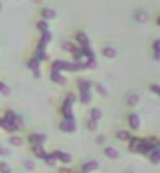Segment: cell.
Returning <instances> with one entry per match:
<instances>
[{
  "instance_id": "obj_23",
  "label": "cell",
  "mask_w": 160,
  "mask_h": 173,
  "mask_svg": "<svg viewBox=\"0 0 160 173\" xmlns=\"http://www.w3.org/2000/svg\"><path fill=\"white\" fill-rule=\"evenodd\" d=\"M136 18H137V20H138V21L144 22V21L147 19V15H146V13H145L144 11H139V12H137Z\"/></svg>"
},
{
  "instance_id": "obj_35",
  "label": "cell",
  "mask_w": 160,
  "mask_h": 173,
  "mask_svg": "<svg viewBox=\"0 0 160 173\" xmlns=\"http://www.w3.org/2000/svg\"><path fill=\"white\" fill-rule=\"evenodd\" d=\"M46 163L48 165H53L55 163V156L54 154H51V156H47L46 157Z\"/></svg>"
},
{
  "instance_id": "obj_44",
  "label": "cell",
  "mask_w": 160,
  "mask_h": 173,
  "mask_svg": "<svg viewBox=\"0 0 160 173\" xmlns=\"http://www.w3.org/2000/svg\"><path fill=\"white\" fill-rule=\"evenodd\" d=\"M158 24H159V25H160V18H159V19H158Z\"/></svg>"
},
{
  "instance_id": "obj_12",
  "label": "cell",
  "mask_w": 160,
  "mask_h": 173,
  "mask_svg": "<svg viewBox=\"0 0 160 173\" xmlns=\"http://www.w3.org/2000/svg\"><path fill=\"white\" fill-rule=\"evenodd\" d=\"M33 152H34V153H36V156H37V157H39V158L47 157V156H46V153H45V151H44V149L41 147V145H34V146H33Z\"/></svg>"
},
{
  "instance_id": "obj_14",
  "label": "cell",
  "mask_w": 160,
  "mask_h": 173,
  "mask_svg": "<svg viewBox=\"0 0 160 173\" xmlns=\"http://www.w3.org/2000/svg\"><path fill=\"white\" fill-rule=\"evenodd\" d=\"M105 153H106L107 157H110V158H112V159L118 158V151H117L115 149H113V147H107V149L105 150Z\"/></svg>"
},
{
  "instance_id": "obj_31",
  "label": "cell",
  "mask_w": 160,
  "mask_h": 173,
  "mask_svg": "<svg viewBox=\"0 0 160 173\" xmlns=\"http://www.w3.org/2000/svg\"><path fill=\"white\" fill-rule=\"evenodd\" d=\"M0 91H1V93H3L4 96H7V94H10V89L7 87V86H6L4 82H1V84H0Z\"/></svg>"
},
{
  "instance_id": "obj_26",
  "label": "cell",
  "mask_w": 160,
  "mask_h": 173,
  "mask_svg": "<svg viewBox=\"0 0 160 173\" xmlns=\"http://www.w3.org/2000/svg\"><path fill=\"white\" fill-rule=\"evenodd\" d=\"M11 144H13L14 146H20V145H22V139L19 137H13L11 139Z\"/></svg>"
},
{
  "instance_id": "obj_17",
  "label": "cell",
  "mask_w": 160,
  "mask_h": 173,
  "mask_svg": "<svg viewBox=\"0 0 160 173\" xmlns=\"http://www.w3.org/2000/svg\"><path fill=\"white\" fill-rule=\"evenodd\" d=\"M139 101V97L137 94H131L129 98H127V104H129L130 106H134L137 105Z\"/></svg>"
},
{
  "instance_id": "obj_24",
  "label": "cell",
  "mask_w": 160,
  "mask_h": 173,
  "mask_svg": "<svg viewBox=\"0 0 160 173\" xmlns=\"http://www.w3.org/2000/svg\"><path fill=\"white\" fill-rule=\"evenodd\" d=\"M117 137L121 140H127V139H130V133L126 132V131H120V132H118Z\"/></svg>"
},
{
  "instance_id": "obj_2",
  "label": "cell",
  "mask_w": 160,
  "mask_h": 173,
  "mask_svg": "<svg viewBox=\"0 0 160 173\" xmlns=\"http://www.w3.org/2000/svg\"><path fill=\"white\" fill-rule=\"evenodd\" d=\"M50 39H51V34H50V32H48V31L43 32V36H41V39H40L38 50H39V51H44V48H45V46L47 45V43L50 41Z\"/></svg>"
},
{
  "instance_id": "obj_34",
  "label": "cell",
  "mask_w": 160,
  "mask_h": 173,
  "mask_svg": "<svg viewBox=\"0 0 160 173\" xmlns=\"http://www.w3.org/2000/svg\"><path fill=\"white\" fill-rule=\"evenodd\" d=\"M97 91H98V92H99L101 96H105V97L107 96V92H106V90L103 87V86H101L100 84H97Z\"/></svg>"
},
{
  "instance_id": "obj_40",
  "label": "cell",
  "mask_w": 160,
  "mask_h": 173,
  "mask_svg": "<svg viewBox=\"0 0 160 173\" xmlns=\"http://www.w3.org/2000/svg\"><path fill=\"white\" fill-rule=\"evenodd\" d=\"M21 124H22L21 119H20V118H15V120H14V125H15V127H17V128H18V127H21Z\"/></svg>"
},
{
  "instance_id": "obj_6",
  "label": "cell",
  "mask_w": 160,
  "mask_h": 173,
  "mask_svg": "<svg viewBox=\"0 0 160 173\" xmlns=\"http://www.w3.org/2000/svg\"><path fill=\"white\" fill-rule=\"evenodd\" d=\"M44 140H45V135H43V134H32L29 137V141L36 144V145H40Z\"/></svg>"
},
{
  "instance_id": "obj_4",
  "label": "cell",
  "mask_w": 160,
  "mask_h": 173,
  "mask_svg": "<svg viewBox=\"0 0 160 173\" xmlns=\"http://www.w3.org/2000/svg\"><path fill=\"white\" fill-rule=\"evenodd\" d=\"M141 145H143V141H141L140 139L133 138L132 141H131V145H130V150H131L132 152H138V151H140Z\"/></svg>"
},
{
  "instance_id": "obj_15",
  "label": "cell",
  "mask_w": 160,
  "mask_h": 173,
  "mask_svg": "<svg viewBox=\"0 0 160 173\" xmlns=\"http://www.w3.org/2000/svg\"><path fill=\"white\" fill-rule=\"evenodd\" d=\"M41 14H43V17L46 18V19H52V18L55 17V12H54L53 10H51V8H45V10L41 12Z\"/></svg>"
},
{
  "instance_id": "obj_21",
  "label": "cell",
  "mask_w": 160,
  "mask_h": 173,
  "mask_svg": "<svg viewBox=\"0 0 160 173\" xmlns=\"http://www.w3.org/2000/svg\"><path fill=\"white\" fill-rule=\"evenodd\" d=\"M91 115H92V119L97 121L98 119H100V117H101V113H100V111H99V110H97V108H93V110L91 111Z\"/></svg>"
},
{
  "instance_id": "obj_11",
  "label": "cell",
  "mask_w": 160,
  "mask_h": 173,
  "mask_svg": "<svg viewBox=\"0 0 160 173\" xmlns=\"http://www.w3.org/2000/svg\"><path fill=\"white\" fill-rule=\"evenodd\" d=\"M66 66H67V63L65 61H55L52 68H53V72H59L60 70H66Z\"/></svg>"
},
{
  "instance_id": "obj_33",
  "label": "cell",
  "mask_w": 160,
  "mask_h": 173,
  "mask_svg": "<svg viewBox=\"0 0 160 173\" xmlns=\"http://www.w3.org/2000/svg\"><path fill=\"white\" fill-rule=\"evenodd\" d=\"M87 127H88V130H91V131H94L95 128H97V123H95V120L91 119V120L87 123Z\"/></svg>"
},
{
  "instance_id": "obj_37",
  "label": "cell",
  "mask_w": 160,
  "mask_h": 173,
  "mask_svg": "<svg viewBox=\"0 0 160 173\" xmlns=\"http://www.w3.org/2000/svg\"><path fill=\"white\" fill-rule=\"evenodd\" d=\"M25 167L32 171V170L34 168V164H33V161H32V160H27V161L25 163Z\"/></svg>"
},
{
  "instance_id": "obj_9",
  "label": "cell",
  "mask_w": 160,
  "mask_h": 173,
  "mask_svg": "<svg viewBox=\"0 0 160 173\" xmlns=\"http://www.w3.org/2000/svg\"><path fill=\"white\" fill-rule=\"evenodd\" d=\"M77 40L82 45V47H88L89 41H88V38H87V36H86L85 33H78Z\"/></svg>"
},
{
  "instance_id": "obj_1",
  "label": "cell",
  "mask_w": 160,
  "mask_h": 173,
  "mask_svg": "<svg viewBox=\"0 0 160 173\" xmlns=\"http://www.w3.org/2000/svg\"><path fill=\"white\" fill-rule=\"evenodd\" d=\"M74 96L73 94H68L66 100H65V104H64V107H62V112L65 114V117L67 118V120H72L73 119V113H72V103L74 101Z\"/></svg>"
},
{
  "instance_id": "obj_38",
  "label": "cell",
  "mask_w": 160,
  "mask_h": 173,
  "mask_svg": "<svg viewBox=\"0 0 160 173\" xmlns=\"http://www.w3.org/2000/svg\"><path fill=\"white\" fill-rule=\"evenodd\" d=\"M86 67L94 68V67H95V60H94V59H89V60L86 63Z\"/></svg>"
},
{
  "instance_id": "obj_3",
  "label": "cell",
  "mask_w": 160,
  "mask_h": 173,
  "mask_svg": "<svg viewBox=\"0 0 160 173\" xmlns=\"http://www.w3.org/2000/svg\"><path fill=\"white\" fill-rule=\"evenodd\" d=\"M28 67L33 70L36 77H39L40 75L39 74V59H36V58H34V59H31L28 61Z\"/></svg>"
},
{
  "instance_id": "obj_42",
  "label": "cell",
  "mask_w": 160,
  "mask_h": 173,
  "mask_svg": "<svg viewBox=\"0 0 160 173\" xmlns=\"http://www.w3.org/2000/svg\"><path fill=\"white\" fill-rule=\"evenodd\" d=\"M60 173H70V171L66 170V168H61V170H60Z\"/></svg>"
},
{
  "instance_id": "obj_7",
  "label": "cell",
  "mask_w": 160,
  "mask_h": 173,
  "mask_svg": "<svg viewBox=\"0 0 160 173\" xmlns=\"http://www.w3.org/2000/svg\"><path fill=\"white\" fill-rule=\"evenodd\" d=\"M60 127H61V130L67 131V132H72V131L75 130V125H74V123L72 120H67L65 123H62Z\"/></svg>"
},
{
  "instance_id": "obj_19",
  "label": "cell",
  "mask_w": 160,
  "mask_h": 173,
  "mask_svg": "<svg viewBox=\"0 0 160 173\" xmlns=\"http://www.w3.org/2000/svg\"><path fill=\"white\" fill-rule=\"evenodd\" d=\"M151 161L153 164H158L160 161V151H154L151 156Z\"/></svg>"
},
{
  "instance_id": "obj_10",
  "label": "cell",
  "mask_w": 160,
  "mask_h": 173,
  "mask_svg": "<svg viewBox=\"0 0 160 173\" xmlns=\"http://www.w3.org/2000/svg\"><path fill=\"white\" fill-rule=\"evenodd\" d=\"M129 121H130V126L132 128H138L139 127V118L137 114H131L130 118H129Z\"/></svg>"
},
{
  "instance_id": "obj_30",
  "label": "cell",
  "mask_w": 160,
  "mask_h": 173,
  "mask_svg": "<svg viewBox=\"0 0 160 173\" xmlns=\"http://www.w3.org/2000/svg\"><path fill=\"white\" fill-rule=\"evenodd\" d=\"M73 57H74V59L75 60H79L80 59V58L84 55V52H82V50H78V48H75L74 51H73Z\"/></svg>"
},
{
  "instance_id": "obj_43",
  "label": "cell",
  "mask_w": 160,
  "mask_h": 173,
  "mask_svg": "<svg viewBox=\"0 0 160 173\" xmlns=\"http://www.w3.org/2000/svg\"><path fill=\"white\" fill-rule=\"evenodd\" d=\"M33 3H36V4H39V3H41V0H32Z\"/></svg>"
},
{
  "instance_id": "obj_5",
  "label": "cell",
  "mask_w": 160,
  "mask_h": 173,
  "mask_svg": "<svg viewBox=\"0 0 160 173\" xmlns=\"http://www.w3.org/2000/svg\"><path fill=\"white\" fill-rule=\"evenodd\" d=\"M97 167H98V163L95 160H91V161H87L82 166V171L84 172H91V171H94Z\"/></svg>"
},
{
  "instance_id": "obj_16",
  "label": "cell",
  "mask_w": 160,
  "mask_h": 173,
  "mask_svg": "<svg viewBox=\"0 0 160 173\" xmlns=\"http://www.w3.org/2000/svg\"><path fill=\"white\" fill-rule=\"evenodd\" d=\"M1 126H3L4 128L8 130V131H13V130H15V128H17V127H15V125H14L13 123L7 121L6 119H3V120H1Z\"/></svg>"
},
{
  "instance_id": "obj_39",
  "label": "cell",
  "mask_w": 160,
  "mask_h": 173,
  "mask_svg": "<svg viewBox=\"0 0 160 173\" xmlns=\"http://www.w3.org/2000/svg\"><path fill=\"white\" fill-rule=\"evenodd\" d=\"M151 90H152L153 92H155L157 94L160 96V86H158V85H152V86H151Z\"/></svg>"
},
{
  "instance_id": "obj_25",
  "label": "cell",
  "mask_w": 160,
  "mask_h": 173,
  "mask_svg": "<svg viewBox=\"0 0 160 173\" xmlns=\"http://www.w3.org/2000/svg\"><path fill=\"white\" fill-rule=\"evenodd\" d=\"M15 115L13 114V112H11V111H8L7 113H6V117H5V119L7 120V121H10V123H13L14 124V120H15Z\"/></svg>"
},
{
  "instance_id": "obj_13",
  "label": "cell",
  "mask_w": 160,
  "mask_h": 173,
  "mask_svg": "<svg viewBox=\"0 0 160 173\" xmlns=\"http://www.w3.org/2000/svg\"><path fill=\"white\" fill-rule=\"evenodd\" d=\"M51 78H52L53 81H57V82H59V84H65V81H66V79L64 78V77H61L58 72H53L52 75H51Z\"/></svg>"
},
{
  "instance_id": "obj_28",
  "label": "cell",
  "mask_w": 160,
  "mask_h": 173,
  "mask_svg": "<svg viewBox=\"0 0 160 173\" xmlns=\"http://www.w3.org/2000/svg\"><path fill=\"white\" fill-rule=\"evenodd\" d=\"M91 100V94H89V92L87 91V92H81V101L82 103H88Z\"/></svg>"
},
{
  "instance_id": "obj_8",
  "label": "cell",
  "mask_w": 160,
  "mask_h": 173,
  "mask_svg": "<svg viewBox=\"0 0 160 173\" xmlns=\"http://www.w3.org/2000/svg\"><path fill=\"white\" fill-rule=\"evenodd\" d=\"M54 156H55V158H58V159H60L61 161H64V163H68V161H71V156L70 154H67V153H62V152H54L53 153Z\"/></svg>"
},
{
  "instance_id": "obj_27",
  "label": "cell",
  "mask_w": 160,
  "mask_h": 173,
  "mask_svg": "<svg viewBox=\"0 0 160 173\" xmlns=\"http://www.w3.org/2000/svg\"><path fill=\"white\" fill-rule=\"evenodd\" d=\"M82 52H84V55H87L89 59H94V57H93V52L89 47H82Z\"/></svg>"
},
{
  "instance_id": "obj_22",
  "label": "cell",
  "mask_w": 160,
  "mask_h": 173,
  "mask_svg": "<svg viewBox=\"0 0 160 173\" xmlns=\"http://www.w3.org/2000/svg\"><path fill=\"white\" fill-rule=\"evenodd\" d=\"M104 54L107 57V58H113L114 55H115V51L112 48V47H106V48H104Z\"/></svg>"
},
{
  "instance_id": "obj_18",
  "label": "cell",
  "mask_w": 160,
  "mask_h": 173,
  "mask_svg": "<svg viewBox=\"0 0 160 173\" xmlns=\"http://www.w3.org/2000/svg\"><path fill=\"white\" fill-rule=\"evenodd\" d=\"M79 87H80L81 92H87L88 87H89V82L87 80H80L79 81Z\"/></svg>"
},
{
  "instance_id": "obj_32",
  "label": "cell",
  "mask_w": 160,
  "mask_h": 173,
  "mask_svg": "<svg viewBox=\"0 0 160 173\" xmlns=\"http://www.w3.org/2000/svg\"><path fill=\"white\" fill-rule=\"evenodd\" d=\"M37 26H38L39 30L43 31V32H46V31H47V24H46L45 21H38Z\"/></svg>"
},
{
  "instance_id": "obj_29",
  "label": "cell",
  "mask_w": 160,
  "mask_h": 173,
  "mask_svg": "<svg viewBox=\"0 0 160 173\" xmlns=\"http://www.w3.org/2000/svg\"><path fill=\"white\" fill-rule=\"evenodd\" d=\"M62 48L66 50V51H70V52H73V51L75 50L74 45H72L71 43H64V44H62Z\"/></svg>"
},
{
  "instance_id": "obj_20",
  "label": "cell",
  "mask_w": 160,
  "mask_h": 173,
  "mask_svg": "<svg viewBox=\"0 0 160 173\" xmlns=\"http://www.w3.org/2000/svg\"><path fill=\"white\" fill-rule=\"evenodd\" d=\"M154 51H155V59L160 60V39L154 43Z\"/></svg>"
},
{
  "instance_id": "obj_41",
  "label": "cell",
  "mask_w": 160,
  "mask_h": 173,
  "mask_svg": "<svg viewBox=\"0 0 160 173\" xmlns=\"http://www.w3.org/2000/svg\"><path fill=\"white\" fill-rule=\"evenodd\" d=\"M0 152H1V154H3V156H6L7 153H10V151H8V150H6V149H4V147L0 149Z\"/></svg>"
},
{
  "instance_id": "obj_36",
  "label": "cell",
  "mask_w": 160,
  "mask_h": 173,
  "mask_svg": "<svg viewBox=\"0 0 160 173\" xmlns=\"http://www.w3.org/2000/svg\"><path fill=\"white\" fill-rule=\"evenodd\" d=\"M0 168H1V172L3 173H10V166L6 163H1V165H0Z\"/></svg>"
}]
</instances>
